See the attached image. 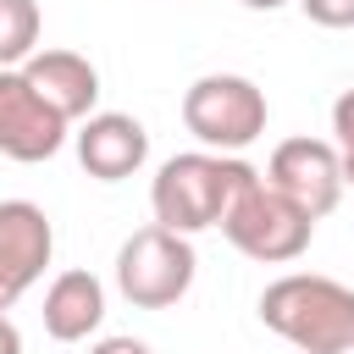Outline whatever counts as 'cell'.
I'll use <instances>...</instances> for the list:
<instances>
[{"mask_svg": "<svg viewBox=\"0 0 354 354\" xmlns=\"http://www.w3.org/2000/svg\"><path fill=\"white\" fill-rule=\"evenodd\" d=\"M260 321L304 354H354V288L332 277H282L260 293Z\"/></svg>", "mask_w": 354, "mask_h": 354, "instance_id": "cell-1", "label": "cell"}, {"mask_svg": "<svg viewBox=\"0 0 354 354\" xmlns=\"http://www.w3.org/2000/svg\"><path fill=\"white\" fill-rule=\"evenodd\" d=\"M254 183V166L243 160H221V155H171L149 188L155 199V227L166 232H199V227H221L232 199Z\"/></svg>", "mask_w": 354, "mask_h": 354, "instance_id": "cell-2", "label": "cell"}, {"mask_svg": "<svg viewBox=\"0 0 354 354\" xmlns=\"http://www.w3.org/2000/svg\"><path fill=\"white\" fill-rule=\"evenodd\" d=\"M221 232L232 238V249H238V254L266 260V266H282V260H299V254L310 249L315 221H310L293 199H282L271 183H260V177H254V183L232 199V210H227Z\"/></svg>", "mask_w": 354, "mask_h": 354, "instance_id": "cell-3", "label": "cell"}, {"mask_svg": "<svg viewBox=\"0 0 354 354\" xmlns=\"http://www.w3.org/2000/svg\"><path fill=\"white\" fill-rule=\"evenodd\" d=\"M183 122L210 149H243L266 133V94L249 77L216 72V77H199L183 94Z\"/></svg>", "mask_w": 354, "mask_h": 354, "instance_id": "cell-4", "label": "cell"}, {"mask_svg": "<svg viewBox=\"0 0 354 354\" xmlns=\"http://www.w3.org/2000/svg\"><path fill=\"white\" fill-rule=\"evenodd\" d=\"M116 282L127 293V304L138 310H166L188 293L194 282V249L183 232H166V227H144L122 243L116 254Z\"/></svg>", "mask_w": 354, "mask_h": 354, "instance_id": "cell-5", "label": "cell"}, {"mask_svg": "<svg viewBox=\"0 0 354 354\" xmlns=\"http://www.w3.org/2000/svg\"><path fill=\"white\" fill-rule=\"evenodd\" d=\"M266 183L315 221V216H326V210L337 205V194H343V166H337V149H332V144H321V138H288V144H277Z\"/></svg>", "mask_w": 354, "mask_h": 354, "instance_id": "cell-6", "label": "cell"}, {"mask_svg": "<svg viewBox=\"0 0 354 354\" xmlns=\"http://www.w3.org/2000/svg\"><path fill=\"white\" fill-rule=\"evenodd\" d=\"M66 138V122L28 88L22 72H0V155L11 160H50Z\"/></svg>", "mask_w": 354, "mask_h": 354, "instance_id": "cell-7", "label": "cell"}, {"mask_svg": "<svg viewBox=\"0 0 354 354\" xmlns=\"http://www.w3.org/2000/svg\"><path fill=\"white\" fill-rule=\"evenodd\" d=\"M144 155H149V133H144L133 116H122V111L88 116V127L77 133V160H83V171L100 177V183L133 177V171L144 166Z\"/></svg>", "mask_w": 354, "mask_h": 354, "instance_id": "cell-8", "label": "cell"}, {"mask_svg": "<svg viewBox=\"0 0 354 354\" xmlns=\"http://www.w3.org/2000/svg\"><path fill=\"white\" fill-rule=\"evenodd\" d=\"M22 77H28V88H33L61 122L88 116V105L100 100V77H94V66H88L77 50H44V55H28Z\"/></svg>", "mask_w": 354, "mask_h": 354, "instance_id": "cell-9", "label": "cell"}, {"mask_svg": "<svg viewBox=\"0 0 354 354\" xmlns=\"http://www.w3.org/2000/svg\"><path fill=\"white\" fill-rule=\"evenodd\" d=\"M50 249H55V232H50L44 210L28 199H6L0 205V266L28 288L50 266Z\"/></svg>", "mask_w": 354, "mask_h": 354, "instance_id": "cell-10", "label": "cell"}, {"mask_svg": "<svg viewBox=\"0 0 354 354\" xmlns=\"http://www.w3.org/2000/svg\"><path fill=\"white\" fill-rule=\"evenodd\" d=\"M100 315H105V293H100V282L88 271H61L50 282V293H44V332L55 343L88 337L100 326Z\"/></svg>", "mask_w": 354, "mask_h": 354, "instance_id": "cell-11", "label": "cell"}, {"mask_svg": "<svg viewBox=\"0 0 354 354\" xmlns=\"http://www.w3.org/2000/svg\"><path fill=\"white\" fill-rule=\"evenodd\" d=\"M39 44V6L33 0H0V72L28 61Z\"/></svg>", "mask_w": 354, "mask_h": 354, "instance_id": "cell-12", "label": "cell"}, {"mask_svg": "<svg viewBox=\"0 0 354 354\" xmlns=\"http://www.w3.org/2000/svg\"><path fill=\"white\" fill-rule=\"evenodd\" d=\"M332 133H337V166H343V183H354V88L332 105Z\"/></svg>", "mask_w": 354, "mask_h": 354, "instance_id": "cell-13", "label": "cell"}, {"mask_svg": "<svg viewBox=\"0 0 354 354\" xmlns=\"http://www.w3.org/2000/svg\"><path fill=\"white\" fill-rule=\"evenodd\" d=\"M315 28H354V0H299Z\"/></svg>", "mask_w": 354, "mask_h": 354, "instance_id": "cell-14", "label": "cell"}, {"mask_svg": "<svg viewBox=\"0 0 354 354\" xmlns=\"http://www.w3.org/2000/svg\"><path fill=\"white\" fill-rule=\"evenodd\" d=\"M88 354H149V348H144L138 337H105V343H100V348H88Z\"/></svg>", "mask_w": 354, "mask_h": 354, "instance_id": "cell-15", "label": "cell"}, {"mask_svg": "<svg viewBox=\"0 0 354 354\" xmlns=\"http://www.w3.org/2000/svg\"><path fill=\"white\" fill-rule=\"evenodd\" d=\"M17 293H22V282H17V277H11L6 266H0V315H6L11 304H17Z\"/></svg>", "mask_w": 354, "mask_h": 354, "instance_id": "cell-16", "label": "cell"}, {"mask_svg": "<svg viewBox=\"0 0 354 354\" xmlns=\"http://www.w3.org/2000/svg\"><path fill=\"white\" fill-rule=\"evenodd\" d=\"M0 354H22V332H17L6 315H0Z\"/></svg>", "mask_w": 354, "mask_h": 354, "instance_id": "cell-17", "label": "cell"}, {"mask_svg": "<svg viewBox=\"0 0 354 354\" xmlns=\"http://www.w3.org/2000/svg\"><path fill=\"white\" fill-rule=\"evenodd\" d=\"M243 6H254V11H277L282 0H243Z\"/></svg>", "mask_w": 354, "mask_h": 354, "instance_id": "cell-18", "label": "cell"}]
</instances>
